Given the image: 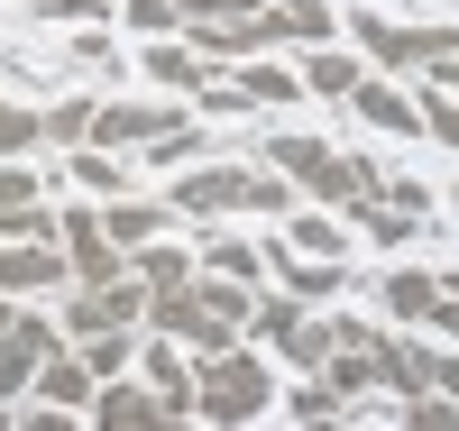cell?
<instances>
[{"label":"cell","mask_w":459,"mask_h":431,"mask_svg":"<svg viewBox=\"0 0 459 431\" xmlns=\"http://www.w3.org/2000/svg\"><path fill=\"white\" fill-rule=\"evenodd\" d=\"M266 404H276V376H266L257 358H239V349H212V358L194 367V413L203 422H257Z\"/></svg>","instance_id":"7a4b0ae2"},{"label":"cell","mask_w":459,"mask_h":431,"mask_svg":"<svg viewBox=\"0 0 459 431\" xmlns=\"http://www.w3.org/2000/svg\"><path fill=\"white\" fill-rule=\"evenodd\" d=\"M350 37H359L377 65H450L459 56V28H404L386 10H350Z\"/></svg>","instance_id":"3957f363"},{"label":"cell","mask_w":459,"mask_h":431,"mask_svg":"<svg viewBox=\"0 0 459 431\" xmlns=\"http://www.w3.org/2000/svg\"><path fill=\"white\" fill-rule=\"evenodd\" d=\"M350 110H359L368 129H395V138H413V129H423V101H404L395 83H377V73H359V92H350Z\"/></svg>","instance_id":"4fadbf2b"},{"label":"cell","mask_w":459,"mask_h":431,"mask_svg":"<svg viewBox=\"0 0 459 431\" xmlns=\"http://www.w3.org/2000/svg\"><path fill=\"white\" fill-rule=\"evenodd\" d=\"M56 276H74L65 239H10V248H0V294H47Z\"/></svg>","instance_id":"30bf717a"},{"label":"cell","mask_w":459,"mask_h":431,"mask_svg":"<svg viewBox=\"0 0 459 431\" xmlns=\"http://www.w3.org/2000/svg\"><path fill=\"white\" fill-rule=\"evenodd\" d=\"M184 10H175V0H129V28H147V37H157V28H175Z\"/></svg>","instance_id":"4dcf8cb0"},{"label":"cell","mask_w":459,"mask_h":431,"mask_svg":"<svg viewBox=\"0 0 459 431\" xmlns=\"http://www.w3.org/2000/svg\"><path fill=\"white\" fill-rule=\"evenodd\" d=\"M166 129H184V120L157 110V101H101V110H92V138H101V147H157Z\"/></svg>","instance_id":"9c48e42d"},{"label":"cell","mask_w":459,"mask_h":431,"mask_svg":"<svg viewBox=\"0 0 459 431\" xmlns=\"http://www.w3.org/2000/svg\"><path fill=\"white\" fill-rule=\"evenodd\" d=\"M138 266H129V276L147 285V294H166V285H184V276H194V257H184V248H166V239H147V248H129Z\"/></svg>","instance_id":"ac0fdd59"},{"label":"cell","mask_w":459,"mask_h":431,"mask_svg":"<svg viewBox=\"0 0 459 431\" xmlns=\"http://www.w3.org/2000/svg\"><path fill=\"white\" fill-rule=\"evenodd\" d=\"M423 129L459 147V92H423Z\"/></svg>","instance_id":"f546056e"},{"label":"cell","mask_w":459,"mask_h":431,"mask_svg":"<svg viewBox=\"0 0 459 431\" xmlns=\"http://www.w3.org/2000/svg\"><path fill=\"white\" fill-rule=\"evenodd\" d=\"M47 138H56V147H83V138H92V101H56V110H47Z\"/></svg>","instance_id":"484cf974"},{"label":"cell","mask_w":459,"mask_h":431,"mask_svg":"<svg viewBox=\"0 0 459 431\" xmlns=\"http://www.w3.org/2000/svg\"><path fill=\"white\" fill-rule=\"evenodd\" d=\"M340 404H350V395H340V385H303V395H294L285 413H294V422H331Z\"/></svg>","instance_id":"f1b7e54d"},{"label":"cell","mask_w":459,"mask_h":431,"mask_svg":"<svg viewBox=\"0 0 459 431\" xmlns=\"http://www.w3.org/2000/svg\"><path fill=\"white\" fill-rule=\"evenodd\" d=\"M294 367H331V349H340V322H294Z\"/></svg>","instance_id":"603a6c76"},{"label":"cell","mask_w":459,"mask_h":431,"mask_svg":"<svg viewBox=\"0 0 459 431\" xmlns=\"http://www.w3.org/2000/svg\"><path fill=\"white\" fill-rule=\"evenodd\" d=\"M386 312H404V322H432V303H441V276H386V294H377Z\"/></svg>","instance_id":"44dd1931"},{"label":"cell","mask_w":459,"mask_h":431,"mask_svg":"<svg viewBox=\"0 0 459 431\" xmlns=\"http://www.w3.org/2000/svg\"><path fill=\"white\" fill-rule=\"evenodd\" d=\"M266 28L294 37V47H331V0H276V10H266Z\"/></svg>","instance_id":"2e32d148"},{"label":"cell","mask_w":459,"mask_h":431,"mask_svg":"<svg viewBox=\"0 0 459 431\" xmlns=\"http://www.w3.org/2000/svg\"><path fill=\"white\" fill-rule=\"evenodd\" d=\"M138 376L175 404V422H194V367H184V340H166V331H157V340H147V358H138Z\"/></svg>","instance_id":"7c38bea8"},{"label":"cell","mask_w":459,"mask_h":431,"mask_svg":"<svg viewBox=\"0 0 459 431\" xmlns=\"http://www.w3.org/2000/svg\"><path fill=\"white\" fill-rule=\"evenodd\" d=\"M10 322H19V303H0V331H10Z\"/></svg>","instance_id":"d6a6232c"},{"label":"cell","mask_w":459,"mask_h":431,"mask_svg":"<svg viewBox=\"0 0 459 431\" xmlns=\"http://www.w3.org/2000/svg\"><path fill=\"white\" fill-rule=\"evenodd\" d=\"M294 92H303V73H285V65H239L230 83H203L212 110H285Z\"/></svg>","instance_id":"8992f818"},{"label":"cell","mask_w":459,"mask_h":431,"mask_svg":"<svg viewBox=\"0 0 459 431\" xmlns=\"http://www.w3.org/2000/svg\"><path fill=\"white\" fill-rule=\"evenodd\" d=\"M92 385H101V376H92L83 358H65V349H56V358L37 367V404H56V413H92Z\"/></svg>","instance_id":"5bb4252c"},{"label":"cell","mask_w":459,"mask_h":431,"mask_svg":"<svg viewBox=\"0 0 459 431\" xmlns=\"http://www.w3.org/2000/svg\"><path fill=\"white\" fill-rule=\"evenodd\" d=\"M212 276H239V285H257V276H266V257H257L248 239H221V248H212Z\"/></svg>","instance_id":"4316f807"},{"label":"cell","mask_w":459,"mask_h":431,"mask_svg":"<svg viewBox=\"0 0 459 431\" xmlns=\"http://www.w3.org/2000/svg\"><path fill=\"white\" fill-rule=\"evenodd\" d=\"M432 83H441V92H459V56H450V65H432Z\"/></svg>","instance_id":"1f68e13d"},{"label":"cell","mask_w":459,"mask_h":431,"mask_svg":"<svg viewBox=\"0 0 459 431\" xmlns=\"http://www.w3.org/2000/svg\"><path fill=\"white\" fill-rule=\"evenodd\" d=\"M294 322H303V294H294V303H257V312H248V331H257V340H294Z\"/></svg>","instance_id":"83f0119b"},{"label":"cell","mask_w":459,"mask_h":431,"mask_svg":"<svg viewBox=\"0 0 459 431\" xmlns=\"http://www.w3.org/2000/svg\"><path fill=\"white\" fill-rule=\"evenodd\" d=\"M56 358V322H37V312H19L10 331H0V395H19V385H37V367Z\"/></svg>","instance_id":"ba28073f"},{"label":"cell","mask_w":459,"mask_h":431,"mask_svg":"<svg viewBox=\"0 0 459 431\" xmlns=\"http://www.w3.org/2000/svg\"><path fill=\"white\" fill-rule=\"evenodd\" d=\"M266 166H276V175H294L303 193H322V203H340V211H359L368 193L386 184V175L368 166V156H340V147H322V138H276V147H266Z\"/></svg>","instance_id":"6da1fadb"},{"label":"cell","mask_w":459,"mask_h":431,"mask_svg":"<svg viewBox=\"0 0 459 431\" xmlns=\"http://www.w3.org/2000/svg\"><path fill=\"white\" fill-rule=\"evenodd\" d=\"M441 285H450V294H459V276H441Z\"/></svg>","instance_id":"836d02e7"},{"label":"cell","mask_w":459,"mask_h":431,"mask_svg":"<svg viewBox=\"0 0 459 431\" xmlns=\"http://www.w3.org/2000/svg\"><path fill=\"white\" fill-rule=\"evenodd\" d=\"M92 422H101V431H147V422H175V404L157 395V385L101 376V385H92Z\"/></svg>","instance_id":"52a82bcc"},{"label":"cell","mask_w":459,"mask_h":431,"mask_svg":"<svg viewBox=\"0 0 459 431\" xmlns=\"http://www.w3.org/2000/svg\"><path fill=\"white\" fill-rule=\"evenodd\" d=\"M147 322H157L166 340H184L194 358H212V349H230L239 340V322H221V312L203 303V285L184 276V285H166V294H147Z\"/></svg>","instance_id":"277c9868"},{"label":"cell","mask_w":459,"mask_h":431,"mask_svg":"<svg viewBox=\"0 0 459 431\" xmlns=\"http://www.w3.org/2000/svg\"><path fill=\"white\" fill-rule=\"evenodd\" d=\"M294 248H303V257H350V229H340L331 211H303V220H294Z\"/></svg>","instance_id":"7402d4cb"},{"label":"cell","mask_w":459,"mask_h":431,"mask_svg":"<svg viewBox=\"0 0 459 431\" xmlns=\"http://www.w3.org/2000/svg\"><path fill=\"white\" fill-rule=\"evenodd\" d=\"M101 229L120 248H147L157 229H175V203H129V193H110V211H101Z\"/></svg>","instance_id":"9a60e30c"},{"label":"cell","mask_w":459,"mask_h":431,"mask_svg":"<svg viewBox=\"0 0 459 431\" xmlns=\"http://www.w3.org/2000/svg\"><path fill=\"white\" fill-rule=\"evenodd\" d=\"M0 239H56L47 193H37V175H28V166H0Z\"/></svg>","instance_id":"8fae6325"},{"label":"cell","mask_w":459,"mask_h":431,"mask_svg":"<svg viewBox=\"0 0 459 431\" xmlns=\"http://www.w3.org/2000/svg\"><path fill=\"white\" fill-rule=\"evenodd\" d=\"M303 92H322V101H350V92H359V56H340V47H313V65H303Z\"/></svg>","instance_id":"e0dca14e"},{"label":"cell","mask_w":459,"mask_h":431,"mask_svg":"<svg viewBox=\"0 0 459 431\" xmlns=\"http://www.w3.org/2000/svg\"><path fill=\"white\" fill-rule=\"evenodd\" d=\"M37 138H47V120H37V110H19V101H0V156H28Z\"/></svg>","instance_id":"cb8c5ba5"},{"label":"cell","mask_w":459,"mask_h":431,"mask_svg":"<svg viewBox=\"0 0 459 431\" xmlns=\"http://www.w3.org/2000/svg\"><path fill=\"white\" fill-rule=\"evenodd\" d=\"M83 367L92 376H129V331H92L83 340Z\"/></svg>","instance_id":"d4e9b609"},{"label":"cell","mask_w":459,"mask_h":431,"mask_svg":"<svg viewBox=\"0 0 459 431\" xmlns=\"http://www.w3.org/2000/svg\"><path fill=\"white\" fill-rule=\"evenodd\" d=\"M74 184H83V193H101V203H110V193H129V166H120V156H110V147L92 138L83 156H74Z\"/></svg>","instance_id":"d6986e66"},{"label":"cell","mask_w":459,"mask_h":431,"mask_svg":"<svg viewBox=\"0 0 459 431\" xmlns=\"http://www.w3.org/2000/svg\"><path fill=\"white\" fill-rule=\"evenodd\" d=\"M147 73H157V83L203 92V83H212V56H203V47H157V56H147Z\"/></svg>","instance_id":"ffe728a7"},{"label":"cell","mask_w":459,"mask_h":431,"mask_svg":"<svg viewBox=\"0 0 459 431\" xmlns=\"http://www.w3.org/2000/svg\"><path fill=\"white\" fill-rule=\"evenodd\" d=\"M56 229H65V266H74L83 285H110V276H129V266H120L129 248L110 239V229H101V211H65Z\"/></svg>","instance_id":"5b68a950"}]
</instances>
